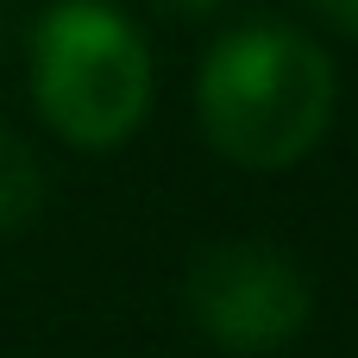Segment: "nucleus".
Returning a JSON list of instances; mask_svg holds the SVG:
<instances>
[{
	"label": "nucleus",
	"instance_id": "obj_1",
	"mask_svg": "<svg viewBox=\"0 0 358 358\" xmlns=\"http://www.w3.org/2000/svg\"><path fill=\"white\" fill-rule=\"evenodd\" d=\"M208 145L239 170H289L334 120V63L289 25L227 31L195 82Z\"/></svg>",
	"mask_w": 358,
	"mask_h": 358
},
{
	"label": "nucleus",
	"instance_id": "obj_2",
	"mask_svg": "<svg viewBox=\"0 0 358 358\" xmlns=\"http://www.w3.org/2000/svg\"><path fill=\"white\" fill-rule=\"evenodd\" d=\"M31 101L69 145H120L151 107V50L101 0H63L31 31Z\"/></svg>",
	"mask_w": 358,
	"mask_h": 358
},
{
	"label": "nucleus",
	"instance_id": "obj_3",
	"mask_svg": "<svg viewBox=\"0 0 358 358\" xmlns=\"http://www.w3.org/2000/svg\"><path fill=\"white\" fill-rule=\"evenodd\" d=\"M189 315L227 352H277L308 321V277L277 245H208L189 271Z\"/></svg>",
	"mask_w": 358,
	"mask_h": 358
},
{
	"label": "nucleus",
	"instance_id": "obj_4",
	"mask_svg": "<svg viewBox=\"0 0 358 358\" xmlns=\"http://www.w3.org/2000/svg\"><path fill=\"white\" fill-rule=\"evenodd\" d=\"M38 201H44L38 157H31L13 132H0V233H19V227L38 214Z\"/></svg>",
	"mask_w": 358,
	"mask_h": 358
},
{
	"label": "nucleus",
	"instance_id": "obj_5",
	"mask_svg": "<svg viewBox=\"0 0 358 358\" xmlns=\"http://www.w3.org/2000/svg\"><path fill=\"white\" fill-rule=\"evenodd\" d=\"M315 6H321L340 31H358V0H315Z\"/></svg>",
	"mask_w": 358,
	"mask_h": 358
},
{
	"label": "nucleus",
	"instance_id": "obj_6",
	"mask_svg": "<svg viewBox=\"0 0 358 358\" xmlns=\"http://www.w3.org/2000/svg\"><path fill=\"white\" fill-rule=\"evenodd\" d=\"M164 6H176V13H189V19H201V13H220L227 0H164Z\"/></svg>",
	"mask_w": 358,
	"mask_h": 358
}]
</instances>
